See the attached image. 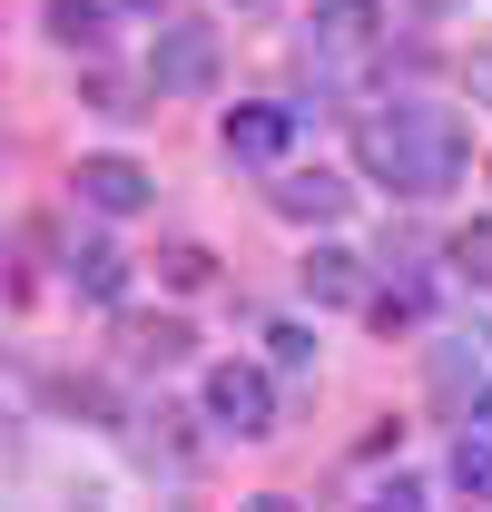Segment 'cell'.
I'll return each mask as SVG.
<instances>
[{"label": "cell", "mask_w": 492, "mask_h": 512, "mask_svg": "<svg viewBox=\"0 0 492 512\" xmlns=\"http://www.w3.org/2000/svg\"><path fill=\"white\" fill-rule=\"evenodd\" d=\"M355 158H365L374 188L394 197H443L453 178H463V128H453V109H424V99H384V109H365L355 119Z\"/></svg>", "instance_id": "cell-1"}, {"label": "cell", "mask_w": 492, "mask_h": 512, "mask_svg": "<svg viewBox=\"0 0 492 512\" xmlns=\"http://www.w3.org/2000/svg\"><path fill=\"white\" fill-rule=\"evenodd\" d=\"M148 89H158V99H207V89H217V30H207V20H158V40H148Z\"/></svg>", "instance_id": "cell-2"}, {"label": "cell", "mask_w": 492, "mask_h": 512, "mask_svg": "<svg viewBox=\"0 0 492 512\" xmlns=\"http://www.w3.org/2000/svg\"><path fill=\"white\" fill-rule=\"evenodd\" d=\"M207 424L237 434V444L276 434V384H266V365H217L207 375Z\"/></svg>", "instance_id": "cell-3"}, {"label": "cell", "mask_w": 492, "mask_h": 512, "mask_svg": "<svg viewBox=\"0 0 492 512\" xmlns=\"http://www.w3.org/2000/svg\"><path fill=\"white\" fill-rule=\"evenodd\" d=\"M217 138H227V158H246V168H276L286 138H296V109H286V99H237Z\"/></svg>", "instance_id": "cell-4"}, {"label": "cell", "mask_w": 492, "mask_h": 512, "mask_svg": "<svg viewBox=\"0 0 492 512\" xmlns=\"http://www.w3.org/2000/svg\"><path fill=\"white\" fill-rule=\"evenodd\" d=\"M79 207H99V217H138L148 197H158V178L138 168V158H79Z\"/></svg>", "instance_id": "cell-5"}, {"label": "cell", "mask_w": 492, "mask_h": 512, "mask_svg": "<svg viewBox=\"0 0 492 512\" xmlns=\"http://www.w3.org/2000/svg\"><path fill=\"white\" fill-rule=\"evenodd\" d=\"M276 217H296V227H335V217H345V178H335V168H286V178H276Z\"/></svg>", "instance_id": "cell-6"}, {"label": "cell", "mask_w": 492, "mask_h": 512, "mask_svg": "<svg viewBox=\"0 0 492 512\" xmlns=\"http://www.w3.org/2000/svg\"><path fill=\"white\" fill-rule=\"evenodd\" d=\"M187 345H197V335H187L178 316H128V325H119V355H128V365H148V375L187 365Z\"/></svg>", "instance_id": "cell-7"}, {"label": "cell", "mask_w": 492, "mask_h": 512, "mask_svg": "<svg viewBox=\"0 0 492 512\" xmlns=\"http://www.w3.org/2000/svg\"><path fill=\"white\" fill-rule=\"evenodd\" d=\"M69 286H79L89 306H119L128 296V256L109 247V237H79V247H69Z\"/></svg>", "instance_id": "cell-8"}, {"label": "cell", "mask_w": 492, "mask_h": 512, "mask_svg": "<svg viewBox=\"0 0 492 512\" xmlns=\"http://www.w3.org/2000/svg\"><path fill=\"white\" fill-rule=\"evenodd\" d=\"M296 276H306L315 306H355V296H365V256H355V247H306Z\"/></svg>", "instance_id": "cell-9"}, {"label": "cell", "mask_w": 492, "mask_h": 512, "mask_svg": "<svg viewBox=\"0 0 492 512\" xmlns=\"http://www.w3.org/2000/svg\"><path fill=\"white\" fill-rule=\"evenodd\" d=\"M473 345H483V335H473ZM473 345H433V365H424V375H433V394H443V404H483V355H473Z\"/></svg>", "instance_id": "cell-10"}, {"label": "cell", "mask_w": 492, "mask_h": 512, "mask_svg": "<svg viewBox=\"0 0 492 512\" xmlns=\"http://www.w3.org/2000/svg\"><path fill=\"white\" fill-rule=\"evenodd\" d=\"M50 40L79 50V60H99V40H109V0H50Z\"/></svg>", "instance_id": "cell-11"}, {"label": "cell", "mask_w": 492, "mask_h": 512, "mask_svg": "<svg viewBox=\"0 0 492 512\" xmlns=\"http://www.w3.org/2000/svg\"><path fill=\"white\" fill-rule=\"evenodd\" d=\"M443 266H453V276H463L473 296H492V217H473V227H463V237L443 247Z\"/></svg>", "instance_id": "cell-12"}, {"label": "cell", "mask_w": 492, "mask_h": 512, "mask_svg": "<svg viewBox=\"0 0 492 512\" xmlns=\"http://www.w3.org/2000/svg\"><path fill=\"white\" fill-rule=\"evenodd\" d=\"M453 493L463 503H492V434H463L453 444Z\"/></svg>", "instance_id": "cell-13"}, {"label": "cell", "mask_w": 492, "mask_h": 512, "mask_svg": "<svg viewBox=\"0 0 492 512\" xmlns=\"http://www.w3.org/2000/svg\"><path fill=\"white\" fill-rule=\"evenodd\" d=\"M168 424H178V414L158 404V414H138V434H128V444L148 453V463H168V473H178V463H187V444H178V434H168Z\"/></svg>", "instance_id": "cell-14"}, {"label": "cell", "mask_w": 492, "mask_h": 512, "mask_svg": "<svg viewBox=\"0 0 492 512\" xmlns=\"http://www.w3.org/2000/svg\"><path fill=\"white\" fill-rule=\"evenodd\" d=\"M158 276L187 296V286H207V276H217V256H207V247H168V256H158Z\"/></svg>", "instance_id": "cell-15"}, {"label": "cell", "mask_w": 492, "mask_h": 512, "mask_svg": "<svg viewBox=\"0 0 492 512\" xmlns=\"http://www.w3.org/2000/svg\"><path fill=\"white\" fill-rule=\"evenodd\" d=\"M266 345H276V375H306V365H315V335H306V325H276Z\"/></svg>", "instance_id": "cell-16"}, {"label": "cell", "mask_w": 492, "mask_h": 512, "mask_svg": "<svg viewBox=\"0 0 492 512\" xmlns=\"http://www.w3.org/2000/svg\"><path fill=\"white\" fill-rule=\"evenodd\" d=\"M89 99H99V109H109V119H148V109H138V99H158V89H128V79H89Z\"/></svg>", "instance_id": "cell-17"}, {"label": "cell", "mask_w": 492, "mask_h": 512, "mask_svg": "<svg viewBox=\"0 0 492 512\" xmlns=\"http://www.w3.org/2000/svg\"><path fill=\"white\" fill-rule=\"evenodd\" d=\"M463 79H473V99H492V40H473V60H463Z\"/></svg>", "instance_id": "cell-18"}, {"label": "cell", "mask_w": 492, "mask_h": 512, "mask_svg": "<svg viewBox=\"0 0 492 512\" xmlns=\"http://www.w3.org/2000/svg\"><path fill=\"white\" fill-rule=\"evenodd\" d=\"M473 424H483V434H492V384H483V404H473Z\"/></svg>", "instance_id": "cell-19"}, {"label": "cell", "mask_w": 492, "mask_h": 512, "mask_svg": "<svg viewBox=\"0 0 492 512\" xmlns=\"http://www.w3.org/2000/svg\"><path fill=\"white\" fill-rule=\"evenodd\" d=\"M237 10H276V0H237Z\"/></svg>", "instance_id": "cell-20"}]
</instances>
